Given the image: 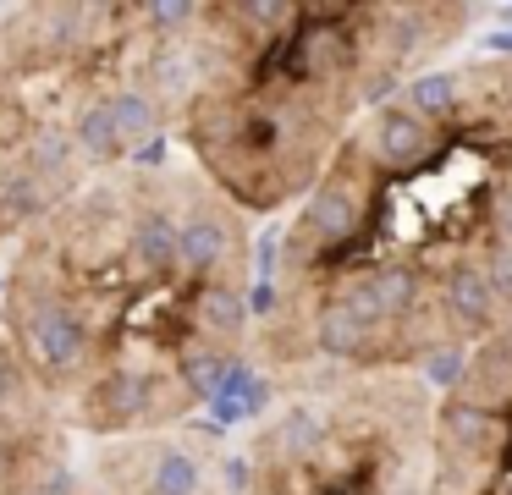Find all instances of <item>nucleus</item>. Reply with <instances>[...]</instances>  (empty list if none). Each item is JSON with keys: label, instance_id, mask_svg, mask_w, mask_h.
<instances>
[{"label": "nucleus", "instance_id": "8", "mask_svg": "<svg viewBox=\"0 0 512 495\" xmlns=\"http://www.w3.org/2000/svg\"><path fill=\"white\" fill-rule=\"evenodd\" d=\"M89 182L56 121L39 116L34 99L0 66V248H17L61 198Z\"/></svg>", "mask_w": 512, "mask_h": 495}, {"label": "nucleus", "instance_id": "4", "mask_svg": "<svg viewBox=\"0 0 512 495\" xmlns=\"http://www.w3.org/2000/svg\"><path fill=\"white\" fill-rule=\"evenodd\" d=\"M193 0H34L0 11V66L89 176L177 132Z\"/></svg>", "mask_w": 512, "mask_h": 495}, {"label": "nucleus", "instance_id": "6", "mask_svg": "<svg viewBox=\"0 0 512 495\" xmlns=\"http://www.w3.org/2000/svg\"><path fill=\"white\" fill-rule=\"evenodd\" d=\"M424 495H512V325L435 391Z\"/></svg>", "mask_w": 512, "mask_h": 495}, {"label": "nucleus", "instance_id": "5", "mask_svg": "<svg viewBox=\"0 0 512 495\" xmlns=\"http://www.w3.org/2000/svg\"><path fill=\"white\" fill-rule=\"evenodd\" d=\"M243 446L237 495H424L435 391L419 374H287Z\"/></svg>", "mask_w": 512, "mask_h": 495}, {"label": "nucleus", "instance_id": "2", "mask_svg": "<svg viewBox=\"0 0 512 495\" xmlns=\"http://www.w3.org/2000/svg\"><path fill=\"white\" fill-rule=\"evenodd\" d=\"M0 330L72 435L188 424L254 347L248 215L193 165L89 176L12 248Z\"/></svg>", "mask_w": 512, "mask_h": 495}, {"label": "nucleus", "instance_id": "7", "mask_svg": "<svg viewBox=\"0 0 512 495\" xmlns=\"http://www.w3.org/2000/svg\"><path fill=\"white\" fill-rule=\"evenodd\" d=\"M243 490V451L226 457L221 424H177L160 435L105 440L89 462V479L61 495H237Z\"/></svg>", "mask_w": 512, "mask_h": 495}, {"label": "nucleus", "instance_id": "3", "mask_svg": "<svg viewBox=\"0 0 512 495\" xmlns=\"http://www.w3.org/2000/svg\"><path fill=\"white\" fill-rule=\"evenodd\" d=\"M474 17L463 0H193L177 138L243 215H281Z\"/></svg>", "mask_w": 512, "mask_h": 495}, {"label": "nucleus", "instance_id": "9", "mask_svg": "<svg viewBox=\"0 0 512 495\" xmlns=\"http://www.w3.org/2000/svg\"><path fill=\"white\" fill-rule=\"evenodd\" d=\"M72 479V429L39 396L0 330V495H61Z\"/></svg>", "mask_w": 512, "mask_h": 495}, {"label": "nucleus", "instance_id": "1", "mask_svg": "<svg viewBox=\"0 0 512 495\" xmlns=\"http://www.w3.org/2000/svg\"><path fill=\"white\" fill-rule=\"evenodd\" d=\"M512 325V55L441 66L380 99L292 204L254 347L287 374L452 380Z\"/></svg>", "mask_w": 512, "mask_h": 495}]
</instances>
